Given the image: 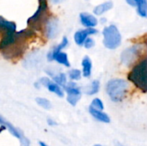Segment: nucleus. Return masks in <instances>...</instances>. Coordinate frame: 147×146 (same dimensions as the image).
Segmentation results:
<instances>
[{"label":"nucleus","instance_id":"nucleus-17","mask_svg":"<svg viewBox=\"0 0 147 146\" xmlns=\"http://www.w3.org/2000/svg\"><path fill=\"white\" fill-rule=\"evenodd\" d=\"M35 102H36V104L39 107H40V108H44L46 110H49V109L52 108V103H51V102L48 99L45 98V97H40V96L36 97Z\"/></svg>","mask_w":147,"mask_h":146},{"label":"nucleus","instance_id":"nucleus-9","mask_svg":"<svg viewBox=\"0 0 147 146\" xmlns=\"http://www.w3.org/2000/svg\"><path fill=\"white\" fill-rule=\"evenodd\" d=\"M79 17H80V22H81L82 25L84 26L86 28H95L98 23L96 17L90 13L83 12L80 14Z\"/></svg>","mask_w":147,"mask_h":146},{"label":"nucleus","instance_id":"nucleus-1","mask_svg":"<svg viewBox=\"0 0 147 146\" xmlns=\"http://www.w3.org/2000/svg\"><path fill=\"white\" fill-rule=\"evenodd\" d=\"M128 80L143 92H147V57L134 64L127 75Z\"/></svg>","mask_w":147,"mask_h":146},{"label":"nucleus","instance_id":"nucleus-25","mask_svg":"<svg viewBox=\"0 0 147 146\" xmlns=\"http://www.w3.org/2000/svg\"><path fill=\"white\" fill-rule=\"evenodd\" d=\"M52 1V3H54V4H58V3H60L61 2H63L64 0H51Z\"/></svg>","mask_w":147,"mask_h":146},{"label":"nucleus","instance_id":"nucleus-24","mask_svg":"<svg viewBox=\"0 0 147 146\" xmlns=\"http://www.w3.org/2000/svg\"><path fill=\"white\" fill-rule=\"evenodd\" d=\"M38 145H39V146H49L46 142H44V141H39L38 142Z\"/></svg>","mask_w":147,"mask_h":146},{"label":"nucleus","instance_id":"nucleus-20","mask_svg":"<svg viewBox=\"0 0 147 146\" xmlns=\"http://www.w3.org/2000/svg\"><path fill=\"white\" fill-rule=\"evenodd\" d=\"M19 143H20V146H31V142L27 137H24L22 139H21Z\"/></svg>","mask_w":147,"mask_h":146},{"label":"nucleus","instance_id":"nucleus-13","mask_svg":"<svg viewBox=\"0 0 147 146\" xmlns=\"http://www.w3.org/2000/svg\"><path fill=\"white\" fill-rule=\"evenodd\" d=\"M52 80L57 83L58 85H59L60 87H62L63 89L65 88V86L66 85V83H68V77L67 74L59 71L58 72H56L53 77H52Z\"/></svg>","mask_w":147,"mask_h":146},{"label":"nucleus","instance_id":"nucleus-2","mask_svg":"<svg viewBox=\"0 0 147 146\" xmlns=\"http://www.w3.org/2000/svg\"><path fill=\"white\" fill-rule=\"evenodd\" d=\"M129 84L122 78H112L106 84V92L114 102H122L127 94Z\"/></svg>","mask_w":147,"mask_h":146},{"label":"nucleus","instance_id":"nucleus-8","mask_svg":"<svg viewBox=\"0 0 147 146\" xmlns=\"http://www.w3.org/2000/svg\"><path fill=\"white\" fill-rule=\"evenodd\" d=\"M127 3L133 6L137 7V13L140 16L147 18V0H126Z\"/></svg>","mask_w":147,"mask_h":146},{"label":"nucleus","instance_id":"nucleus-26","mask_svg":"<svg viewBox=\"0 0 147 146\" xmlns=\"http://www.w3.org/2000/svg\"><path fill=\"white\" fill-rule=\"evenodd\" d=\"M93 146H103V145H99V144H96V145H94Z\"/></svg>","mask_w":147,"mask_h":146},{"label":"nucleus","instance_id":"nucleus-19","mask_svg":"<svg viewBox=\"0 0 147 146\" xmlns=\"http://www.w3.org/2000/svg\"><path fill=\"white\" fill-rule=\"evenodd\" d=\"M94 46H95V40H94V39H92V38H90V37H88V38L85 40L84 43V46L86 49H90V48H92Z\"/></svg>","mask_w":147,"mask_h":146},{"label":"nucleus","instance_id":"nucleus-5","mask_svg":"<svg viewBox=\"0 0 147 146\" xmlns=\"http://www.w3.org/2000/svg\"><path fill=\"white\" fill-rule=\"evenodd\" d=\"M38 81L40 82L41 86L46 88L50 93L54 94L55 96H57L59 98L65 97V94L64 89L62 87H60L59 85H58L57 83H55L52 80V78H50L49 77H47V76L41 77Z\"/></svg>","mask_w":147,"mask_h":146},{"label":"nucleus","instance_id":"nucleus-21","mask_svg":"<svg viewBox=\"0 0 147 146\" xmlns=\"http://www.w3.org/2000/svg\"><path fill=\"white\" fill-rule=\"evenodd\" d=\"M47 123L49 126H57V121H55V120H53V118H47Z\"/></svg>","mask_w":147,"mask_h":146},{"label":"nucleus","instance_id":"nucleus-27","mask_svg":"<svg viewBox=\"0 0 147 146\" xmlns=\"http://www.w3.org/2000/svg\"><path fill=\"white\" fill-rule=\"evenodd\" d=\"M0 19H1V16H0ZM0 32H1V30H0Z\"/></svg>","mask_w":147,"mask_h":146},{"label":"nucleus","instance_id":"nucleus-11","mask_svg":"<svg viewBox=\"0 0 147 146\" xmlns=\"http://www.w3.org/2000/svg\"><path fill=\"white\" fill-rule=\"evenodd\" d=\"M89 113L90 114V115L96 120L100 121V122H102V123H109L110 122V118L109 116L102 112V111H100V110H97V109H95L93 108L92 107H89Z\"/></svg>","mask_w":147,"mask_h":146},{"label":"nucleus","instance_id":"nucleus-18","mask_svg":"<svg viewBox=\"0 0 147 146\" xmlns=\"http://www.w3.org/2000/svg\"><path fill=\"white\" fill-rule=\"evenodd\" d=\"M90 107H92L93 108L95 109H97V110H100V111H102L104 109V105H103V102L101 99L99 98H95L92 100L91 103H90Z\"/></svg>","mask_w":147,"mask_h":146},{"label":"nucleus","instance_id":"nucleus-22","mask_svg":"<svg viewBox=\"0 0 147 146\" xmlns=\"http://www.w3.org/2000/svg\"><path fill=\"white\" fill-rule=\"evenodd\" d=\"M7 121H8V120H7L3 116L0 115V126H5L6 123H7Z\"/></svg>","mask_w":147,"mask_h":146},{"label":"nucleus","instance_id":"nucleus-14","mask_svg":"<svg viewBox=\"0 0 147 146\" xmlns=\"http://www.w3.org/2000/svg\"><path fill=\"white\" fill-rule=\"evenodd\" d=\"M113 6H114V3L112 1H107V2H104V3L96 6L94 8L93 12L96 15H101L106 13L107 11L110 10L113 8Z\"/></svg>","mask_w":147,"mask_h":146},{"label":"nucleus","instance_id":"nucleus-16","mask_svg":"<svg viewBox=\"0 0 147 146\" xmlns=\"http://www.w3.org/2000/svg\"><path fill=\"white\" fill-rule=\"evenodd\" d=\"M67 77L70 79V81L77 82V81L80 80L82 77V71L79 69H75V68L71 69L67 73Z\"/></svg>","mask_w":147,"mask_h":146},{"label":"nucleus","instance_id":"nucleus-3","mask_svg":"<svg viewBox=\"0 0 147 146\" xmlns=\"http://www.w3.org/2000/svg\"><path fill=\"white\" fill-rule=\"evenodd\" d=\"M103 45L106 48L114 50L118 48L121 43V34L115 25L105 27L102 30Z\"/></svg>","mask_w":147,"mask_h":146},{"label":"nucleus","instance_id":"nucleus-10","mask_svg":"<svg viewBox=\"0 0 147 146\" xmlns=\"http://www.w3.org/2000/svg\"><path fill=\"white\" fill-rule=\"evenodd\" d=\"M55 61L57 64L60 65H63L66 68H70L71 67V63H70V60H69V58H68V54L65 52H57L55 54H53L48 62H53Z\"/></svg>","mask_w":147,"mask_h":146},{"label":"nucleus","instance_id":"nucleus-12","mask_svg":"<svg viewBox=\"0 0 147 146\" xmlns=\"http://www.w3.org/2000/svg\"><path fill=\"white\" fill-rule=\"evenodd\" d=\"M82 76L88 78L92 73V61L89 56H84L82 59Z\"/></svg>","mask_w":147,"mask_h":146},{"label":"nucleus","instance_id":"nucleus-23","mask_svg":"<svg viewBox=\"0 0 147 146\" xmlns=\"http://www.w3.org/2000/svg\"><path fill=\"white\" fill-rule=\"evenodd\" d=\"M34 87L35 89H40L42 86H41V84L40 83V82H39V81H37V82L34 83Z\"/></svg>","mask_w":147,"mask_h":146},{"label":"nucleus","instance_id":"nucleus-6","mask_svg":"<svg viewBox=\"0 0 147 146\" xmlns=\"http://www.w3.org/2000/svg\"><path fill=\"white\" fill-rule=\"evenodd\" d=\"M97 32L98 31L95 28H84V29L78 30L74 34V41L78 46H84V43L85 40L90 35L96 34Z\"/></svg>","mask_w":147,"mask_h":146},{"label":"nucleus","instance_id":"nucleus-15","mask_svg":"<svg viewBox=\"0 0 147 146\" xmlns=\"http://www.w3.org/2000/svg\"><path fill=\"white\" fill-rule=\"evenodd\" d=\"M100 89V82L98 80H93L90 86L85 89V94L88 96H94L98 93Z\"/></svg>","mask_w":147,"mask_h":146},{"label":"nucleus","instance_id":"nucleus-4","mask_svg":"<svg viewBox=\"0 0 147 146\" xmlns=\"http://www.w3.org/2000/svg\"><path fill=\"white\" fill-rule=\"evenodd\" d=\"M141 52V47L139 45H134L129 48H127L121 55V61L123 65L129 66L135 64L137 58Z\"/></svg>","mask_w":147,"mask_h":146},{"label":"nucleus","instance_id":"nucleus-7","mask_svg":"<svg viewBox=\"0 0 147 146\" xmlns=\"http://www.w3.org/2000/svg\"><path fill=\"white\" fill-rule=\"evenodd\" d=\"M45 34L48 39H53L58 35L59 22L57 19H48V21L45 24Z\"/></svg>","mask_w":147,"mask_h":146}]
</instances>
